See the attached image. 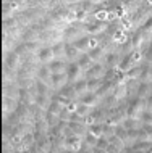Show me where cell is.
Wrapping results in <instances>:
<instances>
[{
    "label": "cell",
    "instance_id": "cell-6",
    "mask_svg": "<svg viewBox=\"0 0 152 153\" xmlns=\"http://www.w3.org/2000/svg\"><path fill=\"white\" fill-rule=\"evenodd\" d=\"M39 56H40V60H42V61H49V60H50L52 56H53V53H52L50 48H42Z\"/></svg>",
    "mask_w": 152,
    "mask_h": 153
},
{
    "label": "cell",
    "instance_id": "cell-12",
    "mask_svg": "<svg viewBox=\"0 0 152 153\" xmlns=\"http://www.w3.org/2000/svg\"><path fill=\"white\" fill-rule=\"evenodd\" d=\"M52 77H53V84L57 85V84H60V82H61V77H63V74H60V76H58V74L53 73V76H52Z\"/></svg>",
    "mask_w": 152,
    "mask_h": 153
},
{
    "label": "cell",
    "instance_id": "cell-7",
    "mask_svg": "<svg viewBox=\"0 0 152 153\" xmlns=\"http://www.w3.org/2000/svg\"><path fill=\"white\" fill-rule=\"evenodd\" d=\"M78 52H79V50H78L75 45H73V47H67V56H68V58H75Z\"/></svg>",
    "mask_w": 152,
    "mask_h": 153
},
{
    "label": "cell",
    "instance_id": "cell-9",
    "mask_svg": "<svg viewBox=\"0 0 152 153\" xmlns=\"http://www.w3.org/2000/svg\"><path fill=\"white\" fill-rule=\"evenodd\" d=\"M96 98H97V95H96V94H89L88 97L84 98V103H86V105H91V103L96 100Z\"/></svg>",
    "mask_w": 152,
    "mask_h": 153
},
{
    "label": "cell",
    "instance_id": "cell-10",
    "mask_svg": "<svg viewBox=\"0 0 152 153\" xmlns=\"http://www.w3.org/2000/svg\"><path fill=\"white\" fill-rule=\"evenodd\" d=\"M63 68V63H61V61H55V63H52V66H50V69L53 73L57 71V69H61Z\"/></svg>",
    "mask_w": 152,
    "mask_h": 153
},
{
    "label": "cell",
    "instance_id": "cell-11",
    "mask_svg": "<svg viewBox=\"0 0 152 153\" xmlns=\"http://www.w3.org/2000/svg\"><path fill=\"white\" fill-rule=\"evenodd\" d=\"M146 60L149 63H152V45H149V48L146 50Z\"/></svg>",
    "mask_w": 152,
    "mask_h": 153
},
{
    "label": "cell",
    "instance_id": "cell-1",
    "mask_svg": "<svg viewBox=\"0 0 152 153\" xmlns=\"http://www.w3.org/2000/svg\"><path fill=\"white\" fill-rule=\"evenodd\" d=\"M79 71H81V66L79 63H75V61H71L68 66H67V77L70 81L75 82L78 79V76H79Z\"/></svg>",
    "mask_w": 152,
    "mask_h": 153
},
{
    "label": "cell",
    "instance_id": "cell-13",
    "mask_svg": "<svg viewBox=\"0 0 152 153\" xmlns=\"http://www.w3.org/2000/svg\"><path fill=\"white\" fill-rule=\"evenodd\" d=\"M144 27H146V29H152V18H151L149 21H147V23L144 24Z\"/></svg>",
    "mask_w": 152,
    "mask_h": 153
},
{
    "label": "cell",
    "instance_id": "cell-4",
    "mask_svg": "<svg viewBox=\"0 0 152 153\" xmlns=\"http://www.w3.org/2000/svg\"><path fill=\"white\" fill-rule=\"evenodd\" d=\"M88 89V81L86 79H79L75 82V90L76 92H84V90Z\"/></svg>",
    "mask_w": 152,
    "mask_h": 153
},
{
    "label": "cell",
    "instance_id": "cell-5",
    "mask_svg": "<svg viewBox=\"0 0 152 153\" xmlns=\"http://www.w3.org/2000/svg\"><path fill=\"white\" fill-rule=\"evenodd\" d=\"M73 45H75V47H76L79 52H83V50H86V48H88L89 40H88V39H79V40H76V42L73 44Z\"/></svg>",
    "mask_w": 152,
    "mask_h": 153
},
{
    "label": "cell",
    "instance_id": "cell-3",
    "mask_svg": "<svg viewBox=\"0 0 152 153\" xmlns=\"http://www.w3.org/2000/svg\"><path fill=\"white\" fill-rule=\"evenodd\" d=\"M99 74H102V66L94 65V68H89V69H88L86 76H88V77H92V76H99Z\"/></svg>",
    "mask_w": 152,
    "mask_h": 153
},
{
    "label": "cell",
    "instance_id": "cell-2",
    "mask_svg": "<svg viewBox=\"0 0 152 153\" xmlns=\"http://www.w3.org/2000/svg\"><path fill=\"white\" fill-rule=\"evenodd\" d=\"M92 61H94V60L91 58V56H89V53H86V55H83V56L79 58V61H78V63H79V66H81V68H84V69H89V68H91L89 65H91Z\"/></svg>",
    "mask_w": 152,
    "mask_h": 153
},
{
    "label": "cell",
    "instance_id": "cell-8",
    "mask_svg": "<svg viewBox=\"0 0 152 153\" xmlns=\"http://www.w3.org/2000/svg\"><path fill=\"white\" fill-rule=\"evenodd\" d=\"M100 55H102V48H94V50H91V53H89V56H91L92 60L99 58Z\"/></svg>",
    "mask_w": 152,
    "mask_h": 153
},
{
    "label": "cell",
    "instance_id": "cell-14",
    "mask_svg": "<svg viewBox=\"0 0 152 153\" xmlns=\"http://www.w3.org/2000/svg\"><path fill=\"white\" fill-rule=\"evenodd\" d=\"M149 97H152V87H151V92H149Z\"/></svg>",
    "mask_w": 152,
    "mask_h": 153
}]
</instances>
